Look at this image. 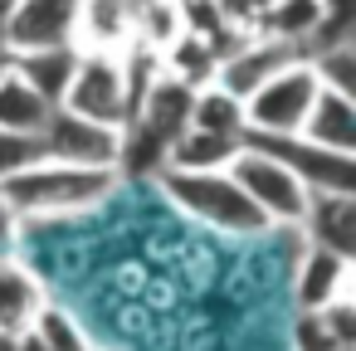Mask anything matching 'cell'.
Wrapping results in <instances>:
<instances>
[{
	"label": "cell",
	"instance_id": "obj_15",
	"mask_svg": "<svg viewBox=\"0 0 356 351\" xmlns=\"http://www.w3.org/2000/svg\"><path fill=\"white\" fill-rule=\"evenodd\" d=\"M293 351H356V307L351 297L293 317Z\"/></svg>",
	"mask_w": 356,
	"mask_h": 351
},
{
	"label": "cell",
	"instance_id": "obj_28",
	"mask_svg": "<svg viewBox=\"0 0 356 351\" xmlns=\"http://www.w3.org/2000/svg\"><path fill=\"white\" fill-rule=\"evenodd\" d=\"M93 351H98V346H93Z\"/></svg>",
	"mask_w": 356,
	"mask_h": 351
},
{
	"label": "cell",
	"instance_id": "obj_7",
	"mask_svg": "<svg viewBox=\"0 0 356 351\" xmlns=\"http://www.w3.org/2000/svg\"><path fill=\"white\" fill-rule=\"evenodd\" d=\"M118 152H122V132L74 117L64 108L49 113L44 132H40V156L44 161H64V166H88V171H118Z\"/></svg>",
	"mask_w": 356,
	"mask_h": 351
},
{
	"label": "cell",
	"instance_id": "obj_4",
	"mask_svg": "<svg viewBox=\"0 0 356 351\" xmlns=\"http://www.w3.org/2000/svg\"><path fill=\"white\" fill-rule=\"evenodd\" d=\"M74 117L103 122L113 132L127 127L132 103H127V74H122V54H79V69L69 79V93L59 103Z\"/></svg>",
	"mask_w": 356,
	"mask_h": 351
},
{
	"label": "cell",
	"instance_id": "obj_23",
	"mask_svg": "<svg viewBox=\"0 0 356 351\" xmlns=\"http://www.w3.org/2000/svg\"><path fill=\"white\" fill-rule=\"evenodd\" d=\"M307 64H312V74H317L322 88L356 98V40H351V44H332V49L312 54Z\"/></svg>",
	"mask_w": 356,
	"mask_h": 351
},
{
	"label": "cell",
	"instance_id": "obj_24",
	"mask_svg": "<svg viewBox=\"0 0 356 351\" xmlns=\"http://www.w3.org/2000/svg\"><path fill=\"white\" fill-rule=\"evenodd\" d=\"M40 161V142L35 137H15V132H0V186L10 176H20L25 166Z\"/></svg>",
	"mask_w": 356,
	"mask_h": 351
},
{
	"label": "cell",
	"instance_id": "obj_19",
	"mask_svg": "<svg viewBox=\"0 0 356 351\" xmlns=\"http://www.w3.org/2000/svg\"><path fill=\"white\" fill-rule=\"evenodd\" d=\"M254 35L298 44V49L307 54V44H312V35H317V0H268V10H264V20L254 25Z\"/></svg>",
	"mask_w": 356,
	"mask_h": 351
},
{
	"label": "cell",
	"instance_id": "obj_5",
	"mask_svg": "<svg viewBox=\"0 0 356 351\" xmlns=\"http://www.w3.org/2000/svg\"><path fill=\"white\" fill-rule=\"evenodd\" d=\"M317 74L307 59L288 64L283 74H273L259 93L244 98V132H259V137H293L317 98Z\"/></svg>",
	"mask_w": 356,
	"mask_h": 351
},
{
	"label": "cell",
	"instance_id": "obj_26",
	"mask_svg": "<svg viewBox=\"0 0 356 351\" xmlns=\"http://www.w3.org/2000/svg\"><path fill=\"white\" fill-rule=\"evenodd\" d=\"M15 6H20V0H0V40H6V25L15 15ZM0 49H6V44H0Z\"/></svg>",
	"mask_w": 356,
	"mask_h": 351
},
{
	"label": "cell",
	"instance_id": "obj_14",
	"mask_svg": "<svg viewBox=\"0 0 356 351\" xmlns=\"http://www.w3.org/2000/svg\"><path fill=\"white\" fill-rule=\"evenodd\" d=\"M44 283L20 263L6 259L0 263V336H25L35 327V317L44 312Z\"/></svg>",
	"mask_w": 356,
	"mask_h": 351
},
{
	"label": "cell",
	"instance_id": "obj_6",
	"mask_svg": "<svg viewBox=\"0 0 356 351\" xmlns=\"http://www.w3.org/2000/svg\"><path fill=\"white\" fill-rule=\"evenodd\" d=\"M244 147L259 152V156H273L283 171H293L307 195H351L356 190V161L351 156H337V152H322L312 142H302L298 132L293 137H259V132H244Z\"/></svg>",
	"mask_w": 356,
	"mask_h": 351
},
{
	"label": "cell",
	"instance_id": "obj_12",
	"mask_svg": "<svg viewBox=\"0 0 356 351\" xmlns=\"http://www.w3.org/2000/svg\"><path fill=\"white\" fill-rule=\"evenodd\" d=\"M298 234L312 249H327L337 259H356V195H312Z\"/></svg>",
	"mask_w": 356,
	"mask_h": 351
},
{
	"label": "cell",
	"instance_id": "obj_18",
	"mask_svg": "<svg viewBox=\"0 0 356 351\" xmlns=\"http://www.w3.org/2000/svg\"><path fill=\"white\" fill-rule=\"evenodd\" d=\"M191 132H210V137H225V142H244V103L220 93L215 83L195 88L191 98Z\"/></svg>",
	"mask_w": 356,
	"mask_h": 351
},
{
	"label": "cell",
	"instance_id": "obj_1",
	"mask_svg": "<svg viewBox=\"0 0 356 351\" xmlns=\"http://www.w3.org/2000/svg\"><path fill=\"white\" fill-rule=\"evenodd\" d=\"M122 186L118 171H88V166H64V161H35L20 176H10L0 186L6 210L25 225V220H64L79 210L103 205L113 190Z\"/></svg>",
	"mask_w": 356,
	"mask_h": 351
},
{
	"label": "cell",
	"instance_id": "obj_9",
	"mask_svg": "<svg viewBox=\"0 0 356 351\" xmlns=\"http://www.w3.org/2000/svg\"><path fill=\"white\" fill-rule=\"evenodd\" d=\"M74 25H79V0H20L0 44H6V54L74 44Z\"/></svg>",
	"mask_w": 356,
	"mask_h": 351
},
{
	"label": "cell",
	"instance_id": "obj_3",
	"mask_svg": "<svg viewBox=\"0 0 356 351\" xmlns=\"http://www.w3.org/2000/svg\"><path fill=\"white\" fill-rule=\"evenodd\" d=\"M225 171L234 176V186H239L244 200L264 215L268 229H298V225H302L312 195H307V186H302L293 171H283L273 156H259V152L239 147V156H234Z\"/></svg>",
	"mask_w": 356,
	"mask_h": 351
},
{
	"label": "cell",
	"instance_id": "obj_8",
	"mask_svg": "<svg viewBox=\"0 0 356 351\" xmlns=\"http://www.w3.org/2000/svg\"><path fill=\"white\" fill-rule=\"evenodd\" d=\"M298 59H307L298 44L264 40V35H244V40L220 59V69H215V88L244 103L249 93H259L273 74H283V69H288V64H298Z\"/></svg>",
	"mask_w": 356,
	"mask_h": 351
},
{
	"label": "cell",
	"instance_id": "obj_11",
	"mask_svg": "<svg viewBox=\"0 0 356 351\" xmlns=\"http://www.w3.org/2000/svg\"><path fill=\"white\" fill-rule=\"evenodd\" d=\"M74 49L79 54H127L132 49V0H79Z\"/></svg>",
	"mask_w": 356,
	"mask_h": 351
},
{
	"label": "cell",
	"instance_id": "obj_21",
	"mask_svg": "<svg viewBox=\"0 0 356 351\" xmlns=\"http://www.w3.org/2000/svg\"><path fill=\"white\" fill-rule=\"evenodd\" d=\"M351 40H356V0H317V35L307 44V59Z\"/></svg>",
	"mask_w": 356,
	"mask_h": 351
},
{
	"label": "cell",
	"instance_id": "obj_2",
	"mask_svg": "<svg viewBox=\"0 0 356 351\" xmlns=\"http://www.w3.org/2000/svg\"><path fill=\"white\" fill-rule=\"evenodd\" d=\"M166 200L191 215L195 225L215 229V234H229V239H259V234H273L264 225V215L244 200V190L234 186L229 171H161L156 176Z\"/></svg>",
	"mask_w": 356,
	"mask_h": 351
},
{
	"label": "cell",
	"instance_id": "obj_25",
	"mask_svg": "<svg viewBox=\"0 0 356 351\" xmlns=\"http://www.w3.org/2000/svg\"><path fill=\"white\" fill-rule=\"evenodd\" d=\"M15 249H20V220L6 210V200H0V263L15 259Z\"/></svg>",
	"mask_w": 356,
	"mask_h": 351
},
{
	"label": "cell",
	"instance_id": "obj_22",
	"mask_svg": "<svg viewBox=\"0 0 356 351\" xmlns=\"http://www.w3.org/2000/svg\"><path fill=\"white\" fill-rule=\"evenodd\" d=\"M35 341L44 346V351H93V341L83 336V327L64 312V307H54V302H44V312L35 317Z\"/></svg>",
	"mask_w": 356,
	"mask_h": 351
},
{
	"label": "cell",
	"instance_id": "obj_27",
	"mask_svg": "<svg viewBox=\"0 0 356 351\" xmlns=\"http://www.w3.org/2000/svg\"><path fill=\"white\" fill-rule=\"evenodd\" d=\"M6 69H10V54H6V49H0V74H6Z\"/></svg>",
	"mask_w": 356,
	"mask_h": 351
},
{
	"label": "cell",
	"instance_id": "obj_16",
	"mask_svg": "<svg viewBox=\"0 0 356 351\" xmlns=\"http://www.w3.org/2000/svg\"><path fill=\"white\" fill-rule=\"evenodd\" d=\"M79 69V49L74 44H54V49H30V54H10V74L25 79L49 108L64 103L69 93V79Z\"/></svg>",
	"mask_w": 356,
	"mask_h": 351
},
{
	"label": "cell",
	"instance_id": "obj_20",
	"mask_svg": "<svg viewBox=\"0 0 356 351\" xmlns=\"http://www.w3.org/2000/svg\"><path fill=\"white\" fill-rule=\"evenodd\" d=\"M244 142H225V137H210V132H181L166 152V171H225L234 156H239Z\"/></svg>",
	"mask_w": 356,
	"mask_h": 351
},
{
	"label": "cell",
	"instance_id": "obj_10",
	"mask_svg": "<svg viewBox=\"0 0 356 351\" xmlns=\"http://www.w3.org/2000/svg\"><path fill=\"white\" fill-rule=\"evenodd\" d=\"M293 297H298V312H317L327 302L351 297V259L302 244V259L293 268Z\"/></svg>",
	"mask_w": 356,
	"mask_h": 351
},
{
	"label": "cell",
	"instance_id": "obj_13",
	"mask_svg": "<svg viewBox=\"0 0 356 351\" xmlns=\"http://www.w3.org/2000/svg\"><path fill=\"white\" fill-rule=\"evenodd\" d=\"M302 142L322 147V152H337V156H351L356 152V98L346 93H332V88H317L302 127H298Z\"/></svg>",
	"mask_w": 356,
	"mask_h": 351
},
{
	"label": "cell",
	"instance_id": "obj_17",
	"mask_svg": "<svg viewBox=\"0 0 356 351\" xmlns=\"http://www.w3.org/2000/svg\"><path fill=\"white\" fill-rule=\"evenodd\" d=\"M49 113H54V108H49L25 79H15L10 69L0 74V132H15V137H35V142H40Z\"/></svg>",
	"mask_w": 356,
	"mask_h": 351
}]
</instances>
